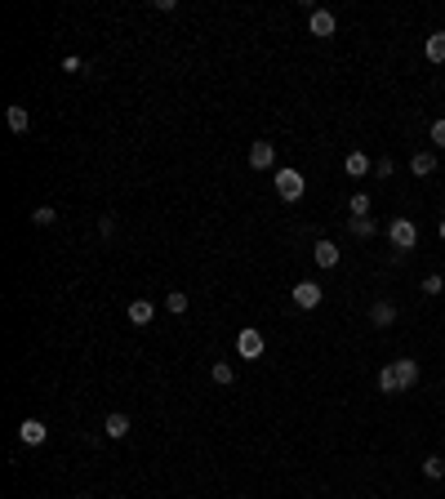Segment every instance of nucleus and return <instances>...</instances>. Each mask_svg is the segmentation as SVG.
Returning a JSON list of instances; mask_svg holds the SVG:
<instances>
[{"instance_id":"1","label":"nucleus","mask_w":445,"mask_h":499,"mask_svg":"<svg viewBox=\"0 0 445 499\" xmlns=\"http://www.w3.org/2000/svg\"><path fill=\"white\" fill-rule=\"evenodd\" d=\"M388 241L397 245V249H414V245H419V227H414V219H392V223H388Z\"/></svg>"},{"instance_id":"2","label":"nucleus","mask_w":445,"mask_h":499,"mask_svg":"<svg viewBox=\"0 0 445 499\" xmlns=\"http://www.w3.org/2000/svg\"><path fill=\"white\" fill-rule=\"evenodd\" d=\"M263 348H268V339H263L254 326H245L241 335H236V353H241V361H258V357H263Z\"/></svg>"},{"instance_id":"3","label":"nucleus","mask_w":445,"mask_h":499,"mask_svg":"<svg viewBox=\"0 0 445 499\" xmlns=\"http://www.w3.org/2000/svg\"><path fill=\"white\" fill-rule=\"evenodd\" d=\"M303 174L299 170H276V196H281V201H299L303 196Z\"/></svg>"},{"instance_id":"4","label":"nucleus","mask_w":445,"mask_h":499,"mask_svg":"<svg viewBox=\"0 0 445 499\" xmlns=\"http://www.w3.org/2000/svg\"><path fill=\"white\" fill-rule=\"evenodd\" d=\"M307 31H312V36H321V41H329L339 31V23H334V14H329V9H307Z\"/></svg>"},{"instance_id":"5","label":"nucleus","mask_w":445,"mask_h":499,"mask_svg":"<svg viewBox=\"0 0 445 499\" xmlns=\"http://www.w3.org/2000/svg\"><path fill=\"white\" fill-rule=\"evenodd\" d=\"M312 259H317V268H339V259H343V249L334 245V241H317V245H312Z\"/></svg>"},{"instance_id":"6","label":"nucleus","mask_w":445,"mask_h":499,"mask_svg":"<svg viewBox=\"0 0 445 499\" xmlns=\"http://www.w3.org/2000/svg\"><path fill=\"white\" fill-rule=\"evenodd\" d=\"M250 165H254V170H272V165H276V143L258 139V143L250 147Z\"/></svg>"},{"instance_id":"7","label":"nucleus","mask_w":445,"mask_h":499,"mask_svg":"<svg viewBox=\"0 0 445 499\" xmlns=\"http://www.w3.org/2000/svg\"><path fill=\"white\" fill-rule=\"evenodd\" d=\"M321 299H325V290L317 286V281H299V286H294V304L299 308H317Z\"/></svg>"},{"instance_id":"8","label":"nucleus","mask_w":445,"mask_h":499,"mask_svg":"<svg viewBox=\"0 0 445 499\" xmlns=\"http://www.w3.org/2000/svg\"><path fill=\"white\" fill-rule=\"evenodd\" d=\"M392 365H397V379H401V392H410V388H414V384H419V361H414V357H397V361H392Z\"/></svg>"},{"instance_id":"9","label":"nucleus","mask_w":445,"mask_h":499,"mask_svg":"<svg viewBox=\"0 0 445 499\" xmlns=\"http://www.w3.org/2000/svg\"><path fill=\"white\" fill-rule=\"evenodd\" d=\"M103 432L111 441H121V437H129V414H121V410H111L107 419H103Z\"/></svg>"},{"instance_id":"10","label":"nucleus","mask_w":445,"mask_h":499,"mask_svg":"<svg viewBox=\"0 0 445 499\" xmlns=\"http://www.w3.org/2000/svg\"><path fill=\"white\" fill-rule=\"evenodd\" d=\"M410 174H414V178L436 174V152H414V156H410Z\"/></svg>"},{"instance_id":"11","label":"nucleus","mask_w":445,"mask_h":499,"mask_svg":"<svg viewBox=\"0 0 445 499\" xmlns=\"http://www.w3.org/2000/svg\"><path fill=\"white\" fill-rule=\"evenodd\" d=\"M370 321H374L378 330H388L392 321H397V304H388V299H378V304L370 308Z\"/></svg>"},{"instance_id":"12","label":"nucleus","mask_w":445,"mask_h":499,"mask_svg":"<svg viewBox=\"0 0 445 499\" xmlns=\"http://www.w3.org/2000/svg\"><path fill=\"white\" fill-rule=\"evenodd\" d=\"M18 437H23L27 446H40V441L49 437V428H45L40 419H23V424H18Z\"/></svg>"},{"instance_id":"13","label":"nucleus","mask_w":445,"mask_h":499,"mask_svg":"<svg viewBox=\"0 0 445 499\" xmlns=\"http://www.w3.org/2000/svg\"><path fill=\"white\" fill-rule=\"evenodd\" d=\"M343 170H348L352 178H366V174L374 170V161H370L366 152H348V161H343Z\"/></svg>"},{"instance_id":"14","label":"nucleus","mask_w":445,"mask_h":499,"mask_svg":"<svg viewBox=\"0 0 445 499\" xmlns=\"http://www.w3.org/2000/svg\"><path fill=\"white\" fill-rule=\"evenodd\" d=\"M152 317H156L152 299H134V304H129V321L134 326H152Z\"/></svg>"},{"instance_id":"15","label":"nucleus","mask_w":445,"mask_h":499,"mask_svg":"<svg viewBox=\"0 0 445 499\" xmlns=\"http://www.w3.org/2000/svg\"><path fill=\"white\" fill-rule=\"evenodd\" d=\"M348 232L356 241H370V237H378V223L370 219V214H366V219H352V214H348Z\"/></svg>"},{"instance_id":"16","label":"nucleus","mask_w":445,"mask_h":499,"mask_svg":"<svg viewBox=\"0 0 445 499\" xmlns=\"http://www.w3.org/2000/svg\"><path fill=\"white\" fill-rule=\"evenodd\" d=\"M5 121H9V129H13V134H27V129H31V116H27V107H18V103H13V107L5 112Z\"/></svg>"},{"instance_id":"17","label":"nucleus","mask_w":445,"mask_h":499,"mask_svg":"<svg viewBox=\"0 0 445 499\" xmlns=\"http://www.w3.org/2000/svg\"><path fill=\"white\" fill-rule=\"evenodd\" d=\"M423 54H427V63H445V31H432V36H427Z\"/></svg>"},{"instance_id":"18","label":"nucleus","mask_w":445,"mask_h":499,"mask_svg":"<svg viewBox=\"0 0 445 499\" xmlns=\"http://www.w3.org/2000/svg\"><path fill=\"white\" fill-rule=\"evenodd\" d=\"M378 392H401V379H397V365H383V370H378Z\"/></svg>"},{"instance_id":"19","label":"nucleus","mask_w":445,"mask_h":499,"mask_svg":"<svg viewBox=\"0 0 445 499\" xmlns=\"http://www.w3.org/2000/svg\"><path fill=\"white\" fill-rule=\"evenodd\" d=\"M209 379H214V384H219V388H227V384H232V379H236V370H232V365H227V361H219V365H214V370H209Z\"/></svg>"},{"instance_id":"20","label":"nucleus","mask_w":445,"mask_h":499,"mask_svg":"<svg viewBox=\"0 0 445 499\" xmlns=\"http://www.w3.org/2000/svg\"><path fill=\"white\" fill-rule=\"evenodd\" d=\"M423 477L441 481V477H445V459H441V455H427V459H423Z\"/></svg>"},{"instance_id":"21","label":"nucleus","mask_w":445,"mask_h":499,"mask_svg":"<svg viewBox=\"0 0 445 499\" xmlns=\"http://www.w3.org/2000/svg\"><path fill=\"white\" fill-rule=\"evenodd\" d=\"M348 214H352V219H366V214H370V196H366V192H356L352 201H348Z\"/></svg>"},{"instance_id":"22","label":"nucleus","mask_w":445,"mask_h":499,"mask_svg":"<svg viewBox=\"0 0 445 499\" xmlns=\"http://www.w3.org/2000/svg\"><path fill=\"white\" fill-rule=\"evenodd\" d=\"M165 308H170L174 317H178V312H187V294H183V290H170V299H165Z\"/></svg>"},{"instance_id":"23","label":"nucleus","mask_w":445,"mask_h":499,"mask_svg":"<svg viewBox=\"0 0 445 499\" xmlns=\"http://www.w3.org/2000/svg\"><path fill=\"white\" fill-rule=\"evenodd\" d=\"M374 174H378V178H392V174H397V161H392V156H378V161H374Z\"/></svg>"},{"instance_id":"24","label":"nucleus","mask_w":445,"mask_h":499,"mask_svg":"<svg viewBox=\"0 0 445 499\" xmlns=\"http://www.w3.org/2000/svg\"><path fill=\"white\" fill-rule=\"evenodd\" d=\"M54 219H58V210H54V205H40L36 214H31V223H40V227H49Z\"/></svg>"},{"instance_id":"25","label":"nucleus","mask_w":445,"mask_h":499,"mask_svg":"<svg viewBox=\"0 0 445 499\" xmlns=\"http://www.w3.org/2000/svg\"><path fill=\"white\" fill-rule=\"evenodd\" d=\"M441 290H445V277H441V272L423 277V294H441Z\"/></svg>"},{"instance_id":"26","label":"nucleus","mask_w":445,"mask_h":499,"mask_svg":"<svg viewBox=\"0 0 445 499\" xmlns=\"http://www.w3.org/2000/svg\"><path fill=\"white\" fill-rule=\"evenodd\" d=\"M432 143L445 147V116H441V121H432Z\"/></svg>"},{"instance_id":"27","label":"nucleus","mask_w":445,"mask_h":499,"mask_svg":"<svg viewBox=\"0 0 445 499\" xmlns=\"http://www.w3.org/2000/svg\"><path fill=\"white\" fill-rule=\"evenodd\" d=\"M441 241H445V219H441Z\"/></svg>"},{"instance_id":"28","label":"nucleus","mask_w":445,"mask_h":499,"mask_svg":"<svg viewBox=\"0 0 445 499\" xmlns=\"http://www.w3.org/2000/svg\"><path fill=\"white\" fill-rule=\"evenodd\" d=\"M80 499H89V495H80Z\"/></svg>"}]
</instances>
